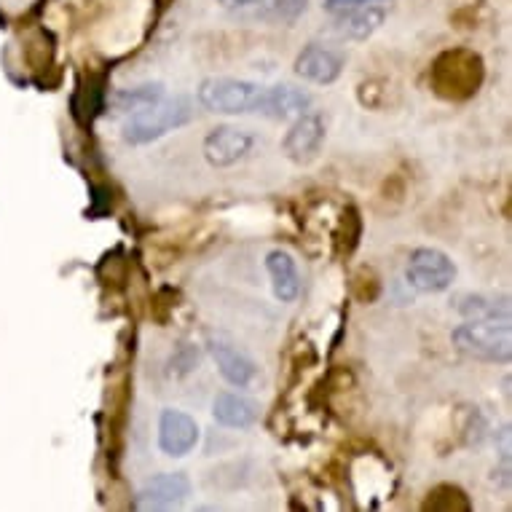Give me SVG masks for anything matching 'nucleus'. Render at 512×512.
I'll return each instance as SVG.
<instances>
[{
  "label": "nucleus",
  "instance_id": "f257e3e1",
  "mask_svg": "<svg viewBox=\"0 0 512 512\" xmlns=\"http://www.w3.org/2000/svg\"><path fill=\"white\" fill-rule=\"evenodd\" d=\"M196 118V105L191 97L175 94V97H164L161 102L151 108L137 110L126 118L124 124V140L129 145H148L156 143L161 137H167L175 129H183Z\"/></svg>",
  "mask_w": 512,
  "mask_h": 512
},
{
  "label": "nucleus",
  "instance_id": "f03ea898",
  "mask_svg": "<svg viewBox=\"0 0 512 512\" xmlns=\"http://www.w3.org/2000/svg\"><path fill=\"white\" fill-rule=\"evenodd\" d=\"M451 344L470 360L507 365L512 357V328L504 322H467L451 333Z\"/></svg>",
  "mask_w": 512,
  "mask_h": 512
},
{
  "label": "nucleus",
  "instance_id": "7ed1b4c3",
  "mask_svg": "<svg viewBox=\"0 0 512 512\" xmlns=\"http://www.w3.org/2000/svg\"><path fill=\"white\" fill-rule=\"evenodd\" d=\"M261 89V84L247 81V78L212 76L204 78L202 86L196 89V100H199V105H202L207 113L242 116V113H255Z\"/></svg>",
  "mask_w": 512,
  "mask_h": 512
},
{
  "label": "nucleus",
  "instance_id": "20e7f679",
  "mask_svg": "<svg viewBox=\"0 0 512 512\" xmlns=\"http://www.w3.org/2000/svg\"><path fill=\"white\" fill-rule=\"evenodd\" d=\"M405 282L416 293H445L456 282V263L437 247H416L408 258Z\"/></svg>",
  "mask_w": 512,
  "mask_h": 512
},
{
  "label": "nucleus",
  "instance_id": "39448f33",
  "mask_svg": "<svg viewBox=\"0 0 512 512\" xmlns=\"http://www.w3.org/2000/svg\"><path fill=\"white\" fill-rule=\"evenodd\" d=\"M207 349H210L212 360L218 365V373L226 378L231 387L250 389L252 384H258V378H261L258 362L252 360L244 349H239L231 338L223 336V333H210L207 336Z\"/></svg>",
  "mask_w": 512,
  "mask_h": 512
},
{
  "label": "nucleus",
  "instance_id": "423d86ee",
  "mask_svg": "<svg viewBox=\"0 0 512 512\" xmlns=\"http://www.w3.org/2000/svg\"><path fill=\"white\" fill-rule=\"evenodd\" d=\"M325 135H328L325 118L314 110H306L290 121V129L282 137L279 148L285 153V159H290L293 164H311L325 145Z\"/></svg>",
  "mask_w": 512,
  "mask_h": 512
},
{
  "label": "nucleus",
  "instance_id": "0eeeda50",
  "mask_svg": "<svg viewBox=\"0 0 512 512\" xmlns=\"http://www.w3.org/2000/svg\"><path fill=\"white\" fill-rule=\"evenodd\" d=\"M255 148V135L250 129H239V126H215L210 135L204 137L202 153L207 164L215 169L236 167L244 161Z\"/></svg>",
  "mask_w": 512,
  "mask_h": 512
},
{
  "label": "nucleus",
  "instance_id": "6e6552de",
  "mask_svg": "<svg viewBox=\"0 0 512 512\" xmlns=\"http://www.w3.org/2000/svg\"><path fill=\"white\" fill-rule=\"evenodd\" d=\"M202 429L196 424L191 413L177 411V408H167L159 416V448L161 454H167L169 459H183V456L194 454V448L199 445Z\"/></svg>",
  "mask_w": 512,
  "mask_h": 512
},
{
  "label": "nucleus",
  "instance_id": "1a4fd4ad",
  "mask_svg": "<svg viewBox=\"0 0 512 512\" xmlns=\"http://www.w3.org/2000/svg\"><path fill=\"white\" fill-rule=\"evenodd\" d=\"M346 68V57L341 51L322 46V43H309L303 46V51L295 57V76L309 81L314 86H330L336 84L341 73Z\"/></svg>",
  "mask_w": 512,
  "mask_h": 512
},
{
  "label": "nucleus",
  "instance_id": "9d476101",
  "mask_svg": "<svg viewBox=\"0 0 512 512\" xmlns=\"http://www.w3.org/2000/svg\"><path fill=\"white\" fill-rule=\"evenodd\" d=\"M191 480L185 472H161L137 491L135 510H169L191 496Z\"/></svg>",
  "mask_w": 512,
  "mask_h": 512
},
{
  "label": "nucleus",
  "instance_id": "9b49d317",
  "mask_svg": "<svg viewBox=\"0 0 512 512\" xmlns=\"http://www.w3.org/2000/svg\"><path fill=\"white\" fill-rule=\"evenodd\" d=\"M333 17L336 19H333L330 33L336 35L338 41L362 43L384 27L389 11L384 3H370V6H360V9H349L341 11V14H333Z\"/></svg>",
  "mask_w": 512,
  "mask_h": 512
},
{
  "label": "nucleus",
  "instance_id": "f8f14e48",
  "mask_svg": "<svg viewBox=\"0 0 512 512\" xmlns=\"http://www.w3.org/2000/svg\"><path fill=\"white\" fill-rule=\"evenodd\" d=\"M311 94L290 84H277V86H263L255 113L271 121H293L301 113L311 110Z\"/></svg>",
  "mask_w": 512,
  "mask_h": 512
},
{
  "label": "nucleus",
  "instance_id": "ddd939ff",
  "mask_svg": "<svg viewBox=\"0 0 512 512\" xmlns=\"http://www.w3.org/2000/svg\"><path fill=\"white\" fill-rule=\"evenodd\" d=\"M451 309L462 314L467 322H504L510 325V301L486 293H456Z\"/></svg>",
  "mask_w": 512,
  "mask_h": 512
},
{
  "label": "nucleus",
  "instance_id": "4468645a",
  "mask_svg": "<svg viewBox=\"0 0 512 512\" xmlns=\"http://www.w3.org/2000/svg\"><path fill=\"white\" fill-rule=\"evenodd\" d=\"M212 416L228 429H250L261 419V405L242 392H220L212 403Z\"/></svg>",
  "mask_w": 512,
  "mask_h": 512
},
{
  "label": "nucleus",
  "instance_id": "2eb2a0df",
  "mask_svg": "<svg viewBox=\"0 0 512 512\" xmlns=\"http://www.w3.org/2000/svg\"><path fill=\"white\" fill-rule=\"evenodd\" d=\"M266 271L271 277V290L279 303H293L301 295V274L295 258L285 250H271L266 255Z\"/></svg>",
  "mask_w": 512,
  "mask_h": 512
},
{
  "label": "nucleus",
  "instance_id": "dca6fc26",
  "mask_svg": "<svg viewBox=\"0 0 512 512\" xmlns=\"http://www.w3.org/2000/svg\"><path fill=\"white\" fill-rule=\"evenodd\" d=\"M167 97V89L164 84H143V86H135V89H121L116 94V108L126 116H132L137 110H145L156 105Z\"/></svg>",
  "mask_w": 512,
  "mask_h": 512
},
{
  "label": "nucleus",
  "instance_id": "f3484780",
  "mask_svg": "<svg viewBox=\"0 0 512 512\" xmlns=\"http://www.w3.org/2000/svg\"><path fill=\"white\" fill-rule=\"evenodd\" d=\"M261 9L255 17L263 22H274V25H293L306 14L309 0H263L258 3Z\"/></svg>",
  "mask_w": 512,
  "mask_h": 512
},
{
  "label": "nucleus",
  "instance_id": "a211bd4d",
  "mask_svg": "<svg viewBox=\"0 0 512 512\" xmlns=\"http://www.w3.org/2000/svg\"><path fill=\"white\" fill-rule=\"evenodd\" d=\"M370 3H387V0H325L322 9L328 14H341V11L360 9V6H370Z\"/></svg>",
  "mask_w": 512,
  "mask_h": 512
},
{
  "label": "nucleus",
  "instance_id": "6ab92c4d",
  "mask_svg": "<svg viewBox=\"0 0 512 512\" xmlns=\"http://www.w3.org/2000/svg\"><path fill=\"white\" fill-rule=\"evenodd\" d=\"M220 6L228 11H236V9H247V6H258L263 0H218Z\"/></svg>",
  "mask_w": 512,
  "mask_h": 512
}]
</instances>
